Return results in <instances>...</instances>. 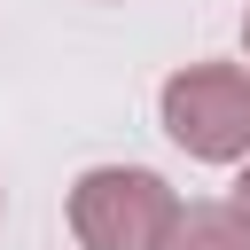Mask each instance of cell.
<instances>
[{
  "label": "cell",
  "instance_id": "6da1fadb",
  "mask_svg": "<svg viewBox=\"0 0 250 250\" xmlns=\"http://www.w3.org/2000/svg\"><path fill=\"white\" fill-rule=\"evenodd\" d=\"M172 211H180V195L148 164H94L70 188V234H78V250H156V234L172 227Z\"/></svg>",
  "mask_w": 250,
  "mask_h": 250
},
{
  "label": "cell",
  "instance_id": "7a4b0ae2",
  "mask_svg": "<svg viewBox=\"0 0 250 250\" xmlns=\"http://www.w3.org/2000/svg\"><path fill=\"white\" fill-rule=\"evenodd\" d=\"M164 133L195 164H242L250 156V70L242 62H188L156 94Z\"/></svg>",
  "mask_w": 250,
  "mask_h": 250
},
{
  "label": "cell",
  "instance_id": "3957f363",
  "mask_svg": "<svg viewBox=\"0 0 250 250\" xmlns=\"http://www.w3.org/2000/svg\"><path fill=\"white\" fill-rule=\"evenodd\" d=\"M156 250H250V219L234 203H180Z\"/></svg>",
  "mask_w": 250,
  "mask_h": 250
},
{
  "label": "cell",
  "instance_id": "277c9868",
  "mask_svg": "<svg viewBox=\"0 0 250 250\" xmlns=\"http://www.w3.org/2000/svg\"><path fill=\"white\" fill-rule=\"evenodd\" d=\"M227 203H234V211L250 219V156H242V180H234V195H227Z\"/></svg>",
  "mask_w": 250,
  "mask_h": 250
},
{
  "label": "cell",
  "instance_id": "5b68a950",
  "mask_svg": "<svg viewBox=\"0 0 250 250\" xmlns=\"http://www.w3.org/2000/svg\"><path fill=\"white\" fill-rule=\"evenodd\" d=\"M242 47H250V16H242Z\"/></svg>",
  "mask_w": 250,
  "mask_h": 250
}]
</instances>
